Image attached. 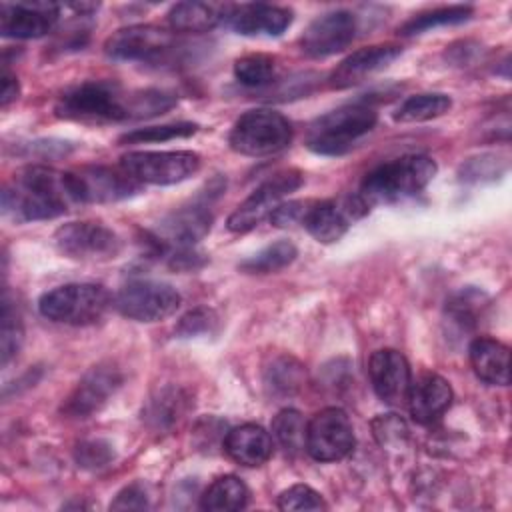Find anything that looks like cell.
Here are the masks:
<instances>
[{
    "label": "cell",
    "mask_w": 512,
    "mask_h": 512,
    "mask_svg": "<svg viewBox=\"0 0 512 512\" xmlns=\"http://www.w3.org/2000/svg\"><path fill=\"white\" fill-rule=\"evenodd\" d=\"M120 168L140 184H178L194 176L200 156L190 150H138L120 158Z\"/></svg>",
    "instance_id": "cell-7"
},
{
    "label": "cell",
    "mask_w": 512,
    "mask_h": 512,
    "mask_svg": "<svg viewBox=\"0 0 512 512\" xmlns=\"http://www.w3.org/2000/svg\"><path fill=\"white\" fill-rule=\"evenodd\" d=\"M376 112L366 104H346L316 118L306 134V146L322 156H340L376 126Z\"/></svg>",
    "instance_id": "cell-4"
},
{
    "label": "cell",
    "mask_w": 512,
    "mask_h": 512,
    "mask_svg": "<svg viewBox=\"0 0 512 512\" xmlns=\"http://www.w3.org/2000/svg\"><path fill=\"white\" fill-rule=\"evenodd\" d=\"M356 34V18L348 10H332L314 18L300 38L304 54L312 58L342 52Z\"/></svg>",
    "instance_id": "cell-17"
},
{
    "label": "cell",
    "mask_w": 512,
    "mask_h": 512,
    "mask_svg": "<svg viewBox=\"0 0 512 512\" xmlns=\"http://www.w3.org/2000/svg\"><path fill=\"white\" fill-rule=\"evenodd\" d=\"M58 14L54 2H2L0 32L8 38H40L54 28Z\"/></svg>",
    "instance_id": "cell-19"
},
{
    "label": "cell",
    "mask_w": 512,
    "mask_h": 512,
    "mask_svg": "<svg viewBox=\"0 0 512 512\" xmlns=\"http://www.w3.org/2000/svg\"><path fill=\"white\" fill-rule=\"evenodd\" d=\"M292 142V126L280 112L258 108L242 114L228 136L234 152L244 156H270Z\"/></svg>",
    "instance_id": "cell-6"
},
{
    "label": "cell",
    "mask_w": 512,
    "mask_h": 512,
    "mask_svg": "<svg viewBox=\"0 0 512 512\" xmlns=\"http://www.w3.org/2000/svg\"><path fill=\"white\" fill-rule=\"evenodd\" d=\"M310 200H290V202H282L272 214H270V222L278 228L284 226H292V224H302V218L306 214Z\"/></svg>",
    "instance_id": "cell-39"
},
{
    "label": "cell",
    "mask_w": 512,
    "mask_h": 512,
    "mask_svg": "<svg viewBox=\"0 0 512 512\" xmlns=\"http://www.w3.org/2000/svg\"><path fill=\"white\" fill-rule=\"evenodd\" d=\"M296 254H298V250L292 242L278 240L274 244H268L254 256L246 258L244 262H240V270L248 272V274H270V272L282 270L288 264H292Z\"/></svg>",
    "instance_id": "cell-30"
},
{
    "label": "cell",
    "mask_w": 512,
    "mask_h": 512,
    "mask_svg": "<svg viewBox=\"0 0 512 512\" xmlns=\"http://www.w3.org/2000/svg\"><path fill=\"white\" fill-rule=\"evenodd\" d=\"M64 178L74 202H118L138 194L142 188V184L120 166H84L64 172Z\"/></svg>",
    "instance_id": "cell-8"
},
{
    "label": "cell",
    "mask_w": 512,
    "mask_h": 512,
    "mask_svg": "<svg viewBox=\"0 0 512 512\" xmlns=\"http://www.w3.org/2000/svg\"><path fill=\"white\" fill-rule=\"evenodd\" d=\"M22 344V324L16 316V310H12L8 298H4L2 304V330H0V348H2V364L6 366L10 358H14Z\"/></svg>",
    "instance_id": "cell-34"
},
{
    "label": "cell",
    "mask_w": 512,
    "mask_h": 512,
    "mask_svg": "<svg viewBox=\"0 0 512 512\" xmlns=\"http://www.w3.org/2000/svg\"><path fill=\"white\" fill-rule=\"evenodd\" d=\"M368 210L370 208L360 200L358 194L332 200H310L302 226L318 242L330 244L340 240L358 218L368 214Z\"/></svg>",
    "instance_id": "cell-13"
},
{
    "label": "cell",
    "mask_w": 512,
    "mask_h": 512,
    "mask_svg": "<svg viewBox=\"0 0 512 512\" xmlns=\"http://www.w3.org/2000/svg\"><path fill=\"white\" fill-rule=\"evenodd\" d=\"M198 132L196 122H174V124H162V126H148V128H136L132 132H126L118 138L120 144H144V142H166L174 138H186Z\"/></svg>",
    "instance_id": "cell-33"
},
{
    "label": "cell",
    "mask_w": 512,
    "mask_h": 512,
    "mask_svg": "<svg viewBox=\"0 0 512 512\" xmlns=\"http://www.w3.org/2000/svg\"><path fill=\"white\" fill-rule=\"evenodd\" d=\"M304 182V176L300 170L290 168L284 172L274 174L266 182H262L230 216H228V230L232 232H248L256 228L264 218H270V214L282 204V200L298 190Z\"/></svg>",
    "instance_id": "cell-9"
},
{
    "label": "cell",
    "mask_w": 512,
    "mask_h": 512,
    "mask_svg": "<svg viewBox=\"0 0 512 512\" xmlns=\"http://www.w3.org/2000/svg\"><path fill=\"white\" fill-rule=\"evenodd\" d=\"M110 304L112 298L104 286L74 282L44 292L38 300V310L58 324L88 326L98 322Z\"/></svg>",
    "instance_id": "cell-5"
},
{
    "label": "cell",
    "mask_w": 512,
    "mask_h": 512,
    "mask_svg": "<svg viewBox=\"0 0 512 512\" xmlns=\"http://www.w3.org/2000/svg\"><path fill=\"white\" fill-rule=\"evenodd\" d=\"M54 244L64 256L88 262L116 258L122 248V242L114 230H110L102 222L92 220L68 222L60 226L54 234Z\"/></svg>",
    "instance_id": "cell-12"
},
{
    "label": "cell",
    "mask_w": 512,
    "mask_h": 512,
    "mask_svg": "<svg viewBox=\"0 0 512 512\" xmlns=\"http://www.w3.org/2000/svg\"><path fill=\"white\" fill-rule=\"evenodd\" d=\"M278 508L284 512L326 510V502L314 488H310L306 484H294L278 496Z\"/></svg>",
    "instance_id": "cell-36"
},
{
    "label": "cell",
    "mask_w": 512,
    "mask_h": 512,
    "mask_svg": "<svg viewBox=\"0 0 512 512\" xmlns=\"http://www.w3.org/2000/svg\"><path fill=\"white\" fill-rule=\"evenodd\" d=\"M402 54L398 44H376L368 48H360L344 58L338 68L330 76V84L334 88H346L362 82L366 76L386 68Z\"/></svg>",
    "instance_id": "cell-21"
},
{
    "label": "cell",
    "mask_w": 512,
    "mask_h": 512,
    "mask_svg": "<svg viewBox=\"0 0 512 512\" xmlns=\"http://www.w3.org/2000/svg\"><path fill=\"white\" fill-rule=\"evenodd\" d=\"M272 436L286 454H300L306 448V422L294 408L280 410L272 420Z\"/></svg>",
    "instance_id": "cell-29"
},
{
    "label": "cell",
    "mask_w": 512,
    "mask_h": 512,
    "mask_svg": "<svg viewBox=\"0 0 512 512\" xmlns=\"http://www.w3.org/2000/svg\"><path fill=\"white\" fill-rule=\"evenodd\" d=\"M226 8L204 2H180L168 12V24L178 32H206L226 18Z\"/></svg>",
    "instance_id": "cell-26"
},
{
    "label": "cell",
    "mask_w": 512,
    "mask_h": 512,
    "mask_svg": "<svg viewBox=\"0 0 512 512\" xmlns=\"http://www.w3.org/2000/svg\"><path fill=\"white\" fill-rule=\"evenodd\" d=\"M224 450L242 466H260L272 456V436L258 424H242L226 434Z\"/></svg>",
    "instance_id": "cell-24"
},
{
    "label": "cell",
    "mask_w": 512,
    "mask_h": 512,
    "mask_svg": "<svg viewBox=\"0 0 512 512\" xmlns=\"http://www.w3.org/2000/svg\"><path fill=\"white\" fill-rule=\"evenodd\" d=\"M234 76L250 88L266 86L276 76V60L268 54H248L234 62Z\"/></svg>",
    "instance_id": "cell-32"
},
{
    "label": "cell",
    "mask_w": 512,
    "mask_h": 512,
    "mask_svg": "<svg viewBox=\"0 0 512 512\" xmlns=\"http://www.w3.org/2000/svg\"><path fill=\"white\" fill-rule=\"evenodd\" d=\"M436 162L424 154H408L390 160L366 174L360 186V200L370 208L410 198L424 190L436 176Z\"/></svg>",
    "instance_id": "cell-2"
},
{
    "label": "cell",
    "mask_w": 512,
    "mask_h": 512,
    "mask_svg": "<svg viewBox=\"0 0 512 512\" xmlns=\"http://www.w3.org/2000/svg\"><path fill=\"white\" fill-rule=\"evenodd\" d=\"M116 310L138 322H158L172 316L180 306V294L176 288L154 280H134L124 284L116 298Z\"/></svg>",
    "instance_id": "cell-10"
},
{
    "label": "cell",
    "mask_w": 512,
    "mask_h": 512,
    "mask_svg": "<svg viewBox=\"0 0 512 512\" xmlns=\"http://www.w3.org/2000/svg\"><path fill=\"white\" fill-rule=\"evenodd\" d=\"M74 202L64 172L46 166H28L14 174L2 190V210L14 220H50L68 210Z\"/></svg>",
    "instance_id": "cell-1"
},
{
    "label": "cell",
    "mask_w": 512,
    "mask_h": 512,
    "mask_svg": "<svg viewBox=\"0 0 512 512\" xmlns=\"http://www.w3.org/2000/svg\"><path fill=\"white\" fill-rule=\"evenodd\" d=\"M248 488L246 484L232 474L216 478L202 494L200 508L208 512H234L242 510L248 504Z\"/></svg>",
    "instance_id": "cell-27"
},
{
    "label": "cell",
    "mask_w": 512,
    "mask_h": 512,
    "mask_svg": "<svg viewBox=\"0 0 512 512\" xmlns=\"http://www.w3.org/2000/svg\"><path fill=\"white\" fill-rule=\"evenodd\" d=\"M408 410L418 424L436 422L452 404L450 384L432 372L422 374L408 390Z\"/></svg>",
    "instance_id": "cell-22"
},
{
    "label": "cell",
    "mask_w": 512,
    "mask_h": 512,
    "mask_svg": "<svg viewBox=\"0 0 512 512\" xmlns=\"http://www.w3.org/2000/svg\"><path fill=\"white\" fill-rule=\"evenodd\" d=\"M174 48V36L168 30L150 24H136L116 30L106 42L104 52L114 60L154 62Z\"/></svg>",
    "instance_id": "cell-14"
},
{
    "label": "cell",
    "mask_w": 512,
    "mask_h": 512,
    "mask_svg": "<svg viewBox=\"0 0 512 512\" xmlns=\"http://www.w3.org/2000/svg\"><path fill=\"white\" fill-rule=\"evenodd\" d=\"M368 376L376 396L390 406H402L410 390V364L402 352L376 350L368 362Z\"/></svg>",
    "instance_id": "cell-18"
},
{
    "label": "cell",
    "mask_w": 512,
    "mask_h": 512,
    "mask_svg": "<svg viewBox=\"0 0 512 512\" xmlns=\"http://www.w3.org/2000/svg\"><path fill=\"white\" fill-rule=\"evenodd\" d=\"M56 116L84 122V124H108L134 118V92H122L114 82H82L66 90L56 106Z\"/></svg>",
    "instance_id": "cell-3"
},
{
    "label": "cell",
    "mask_w": 512,
    "mask_h": 512,
    "mask_svg": "<svg viewBox=\"0 0 512 512\" xmlns=\"http://www.w3.org/2000/svg\"><path fill=\"white\" fill-rule=\"evenodd\" d=\"M472 16V6H446V8H436L432 12H422L414 18H410L406 24L400 26L402 36H412L420 34L424 30L436 28V26H446V24H460Z\"/></svg>",
    "instance_id": "cell-31"
},
{
    "label": "cell",
    "mask_w": 512,
    "mask_h": 512,
    "mask_svg": "<svg viewBox=\"0 0 512 512\" xmlns=\"http://www.w3.org/2000/svg\"><path fill=\"white\" fill-rule=\"evenodd\" d=\"M212 228V214L206 206H186L168 214L150 234V242L160 252L192 248Z\"/></svg>",
    "instance_id": "cell-16"
},
{
    "label": "cell",
    "mask_w": 512,
    "mask_h": 512,
    "mask_svg": "<svg viewBox=\"0 0 512 512\" xmlns=\"http://www.w3.org/2000/svg\"><path fill=\"white\" fill-rule=\"evenodd\" d=\"M182 396L178 394V390H162L156 398L150 400L148 410H146V418L156 426V428H164L170 426L182 408Z\"/></svg>",
    "instance_id": "cell-35"
},
{
    "label": "cell",
    "mask_w": 512,
    "mask_h": 512,
    "mask_svg": "<svg viewBox=\"0 0 512 512\" xmlns=\"http://www.w3.org/2000/svg\"><path fill=\"white\" fill-rule=\"evenodd\" d=\"M452 106V98L448 94L430 92V94H416L406 98L398 110L394 112L396 122H424L446 114Z\"/></svg>",
    "instance_id": "cell-28"
},
{
    "label": "cell",
    "mask_w": 512,
    "mask_h": 512,
    "mask_svg": "<svg viewBox=\"0 0 512 512\" xmlns=\"http://www.w3.org/2000/svg\"><path fill=\"white\" fill-rule=\"evenodd\" d=\"M120 384L122 372L114 364H96L80 378L76 388L64 400L62 412L72 418H88L108 402V398L120 388Z\"/></svg>",
    "instance_id": "cell-15"
},
{
    "label": "cell",
    "mask_w": 512,
    "mask_h": 512,
    "mask_svg": "<svg viewBox=\"0 0 512 512\" xmlns=\"http://www.w3.org/2000/svg\"><path fill=\"white\" fill-rule=\"evenodd\" d=\"M16 98H18V80H16L14 74L4 70V74H2V98H0L2 108H6Z\"/></svg>",
    "instance_id": "cell-41"
},
{
    "label": "cell",
    "mask_w": 512,
    "mask_h": 512,
    "mask_svg": "<svg viewBox=\"0 0 512 512\" xmlns=\"http://www.w3.org/2000/svg\"><path fill=\"white\" fill-rule=\"evenodd\" d=\"M226 20L244 36H280L292 24V12L274 4H240L228 8Z\"/></svg>",
    "instance_id": "cell-20"
},
{
    "label": "cell",
    "mask_w": 512,
    "mask_h": 512,
    "mask_svg": "<svg viewBox=\"0 0 512 512\" xmlns=\"http://www.w3.org/2000/svg\"><path fill=\"white\" fill-rule=\"evenodd\" d=\"M474 374L494 386H508L510 382V348L494 338H476L468 348Z\"/></svg>",
    "instance_id": "cell-23"
},
{
    "label": "cell",
    "mask_w": 512,
    "mask_h": 512,
    "mask_svg": "<svg viewBox=\"0 0 512 512\" xmlns=\"http://www.w3.org/2000/svg\"><path fill=\"white\" fill-rule=\"evenodd\" d=\"M148 506L146 500V490L140 484H130L124 490H120L110 504V510H142Z\"/></svg>",
    "instance_id": "cell-40"
},
{
    "label": "cell",
    "mask_w": 512,
    "mask_h": 512,
    "mask_svg": "<svg viewBox=\"0 0 512 512\" xmlns=\"http://www.w3.org/2000/svg\"><path fill=\"white\" fill-rule=\"evenodd\" d=\"M216 322V316L212 310L206 308H196L190 310L188 314H184L176 326V334L182 338H190V336H198L204 332L212 330V324Z\"/></svg>",
    "instance_id": "cell-38"
},
{
    "label": "cell",
    "mask_w": 512,
    "mask_h": 512,
    "mask_svg": "<svg viewBox=\"0 0 512 512\" xmlns=\"http://www.w3.org/2000/svg\"><path fill=\"white\" fill-rule=\"evenodd\" d=\"M306 380L304 366L288 354H280L264 368V390L274 400L294 396Z\"/></svg>",
    "instance_id": "cell-25"
},
{
    "label": "cell",
    "mask_w": 512,
    "mask_h": 512,
    "mask_svg": "<svg viewBox=\"0 0 512 512\" xmlns=\"http://www.w3.org/2000/svg\"><path fill=\"white\" fill-rule=\"evenodd\" d=\"M114 458V450L104 440H86L76 448V462L82 468H102Z\"/></svg>",
    "instance_id": "cell-37"
},
{
    "label": "cell",
    "mask_w": 512,
    "mask_h": 512,
    "mask_svg": "<svg viewBox=\"0 0 512 512\" xmlns=\"http://www.w3.org/2000/svg\"><path fill=\"white\" fill-rule=\"evenodd\" d=\"M354 448L350 416L336 406L324 408L306 424V452L318 462H336Z\"/></svg>",
    "instance_id": "cell-11"
}]
</instances>
